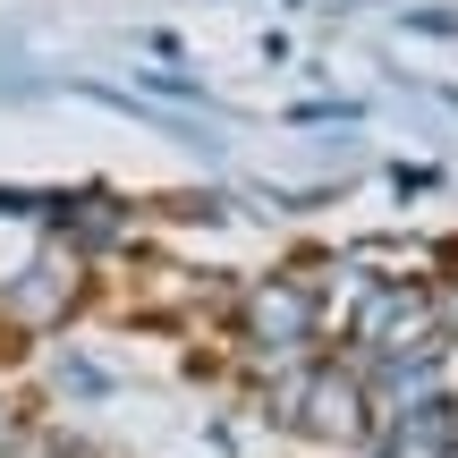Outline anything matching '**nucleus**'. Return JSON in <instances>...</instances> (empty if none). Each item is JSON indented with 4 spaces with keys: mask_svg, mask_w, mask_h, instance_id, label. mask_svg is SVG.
Returning <instances> with one entry per match:
<instances>
[{
    "mask_svg": "<svg viewBox=\"0 0 458 458\" xmlns=\"http://www.w3.org/2000/svg\"><path fill=\"white\" fill-rule=\"evenodd\" d=\"M331 331V297L314 289L306 272H263L229 297V340L263 365H306Z\"/></svg>",
    "mask_w": 458,
    "mask_h": 458,
    "instance_id": "1",
    "label": "nucleus"
},
{
    "mask_svg": "<svg viewBox=\"0 0 458 458\" xmlns=\"http://www.w3.org/2000/svg\"><path fill=\"white\" fill-rule=\"evenodd\" d=\"M289 425H306L314 442H374L382 408H374V382H365L357 357H306L289 382Z\"/></svg>",
    "mask_w": 458,
    "mask_h": 458,
    "instance_id": "2",
    "label": "nucleus"
},
{
    "mask_svg": "<svg viewBox=\"0 0 458 458\" xmlns=\"http://www.w3.org/2000/svg\"><path fill=\"white\" fill-rule=\"evenodd\" d=\"M77 306H85V255L51 238L43 255H34L26 272H9V289H0V340H51Z\"/></svg>",
    "mask_w": 458,
    "mask_h": 458,
    "instance_id": "3",
    "label": "nucleus"
},
{
    "mask_svg": "<svg viewBox=\"0 0 458 458\" xmlns=\"http://www.w3.org/2000/svg\"><path fill=\"white\" fill-rule=\"evenodd\" d=\"M348 357H391V348H416L433 340V280L408 272V280H365L357 297H348Z\"/></svg>",
    "mask_w": 458,
    "mask_h": 458,
    "instance_id": "4",
    "label": "nucleus"
},
{
    "mask_svg": "<svg viewBox=\"0 0 458 458\" xmlns=\"http://www.w3.org/2000/svg\"><path fill=\"white\" fill-rule=\"evenodd\" d=\"M51 382H60L68 399H102V391H111V374H102L94 357H60V365H51Z\"/></svg>",
    "mask_w": 458,
    "mask_h": 458,
    "instance_id": "5",
    "label": "nucleus"
},
{
    "mask_svg": "<svg viewBox=\"0 0 458 458\" xmlns=\"http://www.w3.org/2000/svg\"><path fill=\"white\" fill-rule=\"evenodd\" d=\"M433 458H458V442H442V450H433Z\"/></svg>",
    "mask_w": 458,
    "mask_h": 458,
    "instance_id": "6",
    "label": "nucleus"
}]
</instances>
